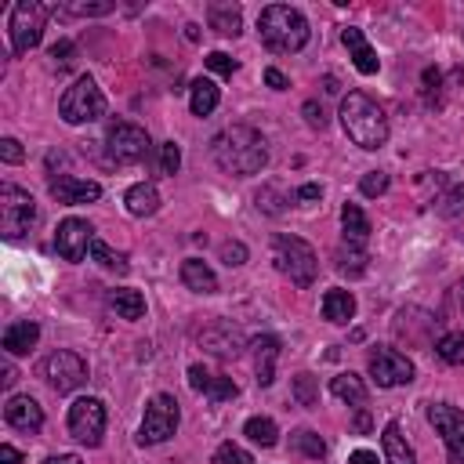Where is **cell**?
Masks as SVG:
<instances>
[{
    "label": "cell",
    "mask_w": 464,
    "mask_h": 464,
    "mask_svg": "<svg viewBox=\"0 0 464 464\" xmlns=\"http://www.w3.org/2000/svg\"><path fill=\"white\" fill-rule=\"evenodd\" d=\"M352 316H356V297H352V290L334 287V290L323 294V320H331V323H349Z\"/></svg>",
    "instance_id": "4316f807"
},
{
    "label": "cell",
    "mask_w": 464,
    "mask_h": 464,
    "mask_svg": "<svg viewBox=\"0 0 464 464\" xmlns=\"http://www.w3.org/2000/svg\"><path fill=\"white\" fill-rule=\"evenodd\" d=\"M331 392L341 399V403H349V406H367V399H370V392H367V385H363V378H356V374H338L334 381H331Z\"/></svg>",
    "instance_id": "f1b7e54d"
},
{
    "label": "cell",
    "mask_w": 464,
    "mask_h": 464,
    "mask_svg": "<svg viewBox=\"0 0 464 464\" xmlns=\"http://www.w3.org/2000/svg\"><path fill=\"white\" fill-rule=\"evenodd\" d=\"M186 37L189 41H200V26H186Z\"/></svg>",
    "instance_id": "9f6ffc18"
},
{
    "label": "cell",
    "mask_w": 464,
    "mask_h": 464,
    "mask_svg": "<svg viewBox=\"0 0 464 464\" xmlns=\"http://www.w3.org/2000/svg\"><path fill=\"white\" fill-rule=\"evenodd\" d=\"M109 305L116 308L120 320H141L145 316V297H141V290H131V287L109 290Z\"/></svg>",
    "instance_id": "f546056e"
},
{
    "label": "cell",
    "mask_w": 464,
    "mask_h": 464,
    "mask_svg": "<svg viewBox=\"0 0 464 464\" xmlns=\"http://www.w3.org/2000/svg\"><path fill=\"white\" fill-rule=\"evenodd\" d=\"M5 421L15 428V432H26V435H37L44 428V410L37 399L30 396H12L5 403Z\"/></svg>",
    "instance_id": "2e32d148"
},
{
    "label": "cell",
    "mask_w": 464,
    "mask_h": 464,
    "mask_svg": "<svg viewBox=\"0 0 464 464\" xmlns=\"http://www.w3.org/2000/svg\"><path fill=\"white\" fill-rule=\"evenodd\" d=\"M178 421H182V410H178V399L175 396H152V403L145 406V421H141V432H138V442L141 446H157V442H168L175 432H178Z\"/></svg>",
    "instance_id": "ba28073f"
},
{
    "label": "cell",
    "mask_w": 464,
    "mask_h": 464,
    "mask_svg": "<svg viewBox=\"0 0 464 464\" xmlns=\"http://www.w3.org/2000/svg\"><path fill=\"white\" fill-rule=\"evenodd\" d=\"M211 157H214V164H218L225 175L250 178V175H261V171H265L268 149H265L261 131H254L250 123H232V127H225L222 134H214Z\"/></svg>",
    "instance_id": "6da1fadb"
},
{
    "label": "cell",
    "mask_w": 464,
    "mask_h": 464,
    "mask_svg": "<svg viewBox=\"0 0 464 464\" xmlns=\"http://www.w3.org/2000/svg\"><path fill=\"white\" fill-rule=\"evenodd\" d=\"M0 460H5V464H23V453L5 442V446H0Z\"/></svg>",
    "instance_id": "f907efd6"
},
{
    "label": "cell",
    "mask_w": 464,
    "mask_h": 464,
    "mask_svg": "<svg viewBox=\"0 0 464 464\" xmlns=\"http://www.w3.org/2000/svg\"><path fill=\"white\" fill-rule=\"evenodd\" d=\"M19 381V374H15V367L12 363H5V378H0V385H5V388H12Z\"/></svg>",
    "instance_id": "db71d44e"
},
{
    "label": "cell",
    "mask_w": 464,
    "mask_h": 464,
    "mask_svg": "<svg viewBox=\"0 0 464 464\" xmlns=\"http://www.w3.org/2000/svg\"><path fill=\"white\" fill-rule=\"evenodd\" d=\"M182 283H186L189 290H196V294H218V276H214V268H211L207 261H200V258H186V261H182Z\"/></svg>",
    "instance_id": "44dd1931"
},
{
    "label": "cell",
    "mask_w": 464,
    "mask_h": 464,
    "mask_svg": "<svg viewBox=\"0 0 464 464\" xmlns=\"http://www.w3.org/2000/svg\"><path fill=\"white\" fill-rule=\"evenodd\" d=\"M44 464H84L77 453H59V457H48Z\"/></svg>",
    "instance_id": "f5cc1de1"
},
{
    "label": "cell",
    "mask_w": 464,
    "mask_h": 464,
    "mask_svg": "<svg viewBox=\"0 0 464 464\" xmlns=\"http://www.w3.org/2000/svg\"><path fill=\"white\" fill-rule=\"evenodd\" d=\"M214 464H254V457L236 442H222L214 453Z\"/></svg>",
    "instance_id": "f35d334b"
},
{
    "label": "cell",
    "mask_w": 464,
    "mask_h": 464,
    "mask_svg": "<svg viewBox=\"0 0 464 464\" xmlns=\"http://www.w3.org/2000/svg\"><path fill=\"white\" fill-rule=\"evenodd\" d=\"M51 59H55L59 66H69V62H73V44H69V41H59V44L51 48Z\"/></svg>",
    "instance_id": "7dc6e473"
},
{
    "label": "cell",
    "mask_w": 464,
    "mask_h": 464,
    "mask_svg": "<svg viewBox=\"0 0 464 464\" xmlns=\"http://www.w3.org/2000/svg\"><path fill=\"white\" fill-rule=\"evenodd\" d=\"M0 160H5V164H23L26 152H23V145L15 138H5V141H0Z\"/></svg>",
    "instance_id": "f6af8a7d"
},
{
    "label": "cell",
    "mask_w": 464,
    "mask_h": 464,
    "mask_svg": "<svg viewBox=\"0 0 464 464\" xmlns=\"http://www.w3.org/2000/svg\"><path fill=\"white\" fill-rule=\"evenodd\" d=\"M123 204H127V211L134 218H149V214L160 211V193H157V186H152V182H138V186L127 189Z\"/></svg>",
    "instance_id": "603a6c76"
},
{
    "label": "cell",
    "mask_w": 464,
    "mask_h": 464,
    "mask_svg": "<svg viewBox=\"0 0 464 464\" xmlns=\"http://www.w3.org/2000/svg\"><path fill=\"white\" fill-rule=\"evenodd\" d=\"M359 193L363 196H385L388 193V175L385 171H367L363 182H359Z\"/></svg>",
    "instance_id": "60d3db41"
},
{
    "label": "cell",
    "mask_w": 464,
    "mask_h": 464,
    "mask_svg": "<svg viewBox=\"0 0 464 464\" xmlns=\"http://www.w3.org/2000/svg\"><path fill=\"white\" fill-rule=\"evenodd\" d=\"M189 388L200 392V396H207L211 403H225V399H236L240 396V385L232 378H218V374H211L204 367H189Z\"/></svg>",
    "instance_id": "ac0fdd59"
},
{
    "label": "cell",
    "mask_w": 464,
    "mask_h": 464,
    "mask_svg": "<svg viewBox=\"0 0 464 464\" xmlns=\"http://www.w3.org/2000/svg\"><path fill=\"white\" fill-rule=\"evenodd\" d=\"M218 102H222V91H218L214 80L200 77V80L189 84V109H193V116H211L218 109Z\"/></svg>",
    "instance_id": "484cf974"
},
{
    "label": "cell",
    "mask_w": 464,
    "mask_h": 464,
    "mask_svg": "<svg viewBox=\"0 0 464 464\" xmlns=\"http://www.w3.org/2000/svg\"><path fill=\"white\" fill-rule=\"evenodd\" d=\"M435 356L450 367H464V334H442L435 341Z\"/></svg>",
    "instance_id": "e575fe53"
},
{
    "label": "cell",
    "mask_w": 464,
    "mask_h": 464,
    "mask_svg": "<svg viewBox=\"0 0 464 464\" xmlns=\"http://www.w3.org/2000/svg\"><path fill=\"white\" fill-rule=\"evenodd\" d=\"M258 33H261V44L276 55H294L308 44V19L297 12V8H287V5H268L261 15H258Z\"/></svg>",
    "instance_id": "3957f363"
},
{
    "label": "cell",
    "mask_w": 464,
    "mask_h": 464,
    "mask_svg": "<svg viewBox=\"0 0 464 464\" xmlns=\"http://www.w3.org/2000/svg\"><path fill=\"white\" fill-rule=\"evenodd\" d=\"M381 446H385V460L388 464H417V457H414V450H410V442H406V435H403V428L396 421L385 424Z\"/></svg>",
    "instance_id": "cb8c5ba5"
},
{
    "label": "cell",
    "mask_w": 464,
    "mask_h": 464,
    "mask_svg": "<svg viewBox=\"0 0 464 464\" xmlns=\"http://www.w3.org/2000/svg\"><path fill=\"white\" fill-rule=\"evenodd\" d=\"M341 41H345V48L352 51V62H356V69H359L363 77H374V73L381 69V59H378V51L367 44L363 30L349 26V30H341Z\"/></svg>",
    "instance_id": "ffe728a7"
},
{
    "label": "cell",
    "mask_w": 464,
    "mask_h": 464,
    "mask_svg": "<svg viewBox=\"0 0 464 464\" xmlns=\"http://www.w3.org/2000/svg\"><path fill=\"white\" fill-rule=\"evenodd\" d=\"M37 341H41V327H37L33 320L12 323V327L5 331V352H8V356H30Z\"/></svg>",
    "instance_id": "7402d4cb"
},
{
    "label": "cell",
    "mask_w": 464,
    "mask_h": 464,
    "mask_svg": "<svg viewBox=\"0 0 464 464\" xmlns=\"http://www.w3.org/2000/svg\"><path fill=\"white\" fill-rule=\"evenodd\" d=\"M105 152L113 164H141L149 157V134L138 123L116 120L105 131Z\"/></svg>",
    "instance_id": "9c48e42d"
},
{
    "label": "cell",
    "mask_w": 464,
    "mask_h": 464,
    "mask_svg": "<svg viewBox=\"0 0 464 464\" xmlns=\"http://www.w3.org/2000/svg\"><path fill=\"white\" fill-rule=\"evenodd\" d=\"M207 23H211V30L218 37H240L243 12H240V5H211L207 8Z\"/></svg>",
    "instance_id": "d4e9b609"
},
{
    "label": "cell",
    "mask_w": 464,
    "mask_h": 464,
    "mask_svg": "<svg viewBox=\"0 0 464 464\" xmlns=\"http://www.w3.org/2000/svg\"><path fill=\"white\" fill-rule=\"evenodd\" d=\"M272 261H276V268H279L294 287H313L316 276H320V258H316V250L308 247L301 236L279 232V236L272 240Z\"/></svg>",
    "instance_id": "277c9868"
},
{
    "label": "cell",
    "mask_w": 464,
    "mask_h": 464,
    "mask_svg": "<svg viewBox=\"0 0 464 464\" xmlns=\"http://www.w3.org/2000/svg\"><path fill=\"white\" fill-rule=\"evenodd\" d=\"M265 84H268L272 91H287V87H290V80H287V77H283L276 66H268V69H265Z\"/></svg>",
    "instance_id": "c3c4849f"
},
{
    "label": "cell",
    "mask_w": 464,
    "mask_h": 464,
    "mask_svg": "<svg viewBox=\"0 0 464 464\" xmlns=\"http://www.w3.org/2000/svg\"><path fill=\"white\" fill-rule=\"evenodd\" d=\"M341 127H345V134L352 138V145H359V149H381L385 141H388V116H385V109L370 98V95H363V91H349L345 98H341Z\"/></svg>",
    "instance_id": "7a4b0ae2"
},
{
    "label": "cell",
    "mask_w": 464,
    "mask_h": 464,
    "mask_svg": "<svg viewBox=\"0 0 464 464\" xmlns=\"http://www.w3.org/2000/svg\"><path fill=\"white\" fill-rule=\"evenodd\" d=\"M428 421H432V428L442 435L450 457H453L457 464H464V414H460L457 406H450V403H432V406H428Z\"/></svg>",
    "instance_id": "4fadbf2b"
},
{
    "label": "cell",
    "mask_w": 464,
    "mask_h": 464,
    "mask_svg": "<svg viewBox=\"0 0 464 464\" xmlns=\"http://www.w3.org/2000/svg\"><path fill=\"white\" fill-rule=\"evenodd\" d=\"M334 261H338V272L341 276H363L367 272V250L363 247H338V254H334Z\"/></svg>",
    "instance_id": "d6a6232c"
},
{
    "label": "cell",
    "mask_w": 464,
    "mask_h": 464,
    "mask_svg": "<svg viewBox=\"0 0 464 464\" xmlns=\"http://www.w3.org/2000/svg\"><path fill=\"white\" fill-rule=\"evenodd\" d=\"M113 5L109 0H98V5H62L55 8V15H80V19H91V15H109Z\"/></svg>",
    "instance_id": "74e56055"
},
{
    "label": "cell",
    "mask_w": 464,
    "mask_h": 464,
    "mask_svg": "<svg viewBox=\"0 0 464 464\" xmlns=\"http://www.w3.org/2000/svg\"><path fill=\"white\" fill-rule=\"evenodd\" d=\"M243 435H247L250 442L265 446V450L279 442V432H276V421H272V417H250V421L243 424Z\"/></svg>",
    "instance_id": "4dcf8cb0"
},
{
    "label": "cell",
    "mask_w": 464,
    "mask_h": 464,
    "mask_svg": "<svg viewBox=\"0 0 464 464\" xmlns=\"http://www.w3.org/2000/svg\"><path fill=\"white\" fill-rule=\"evenodd\" d=\"M435 211H439L442 218H457V214H464V186H453L446 196H439V200H435Z\"/></svg>",
    "instance_id": "8d00e7d4"
},
{
    "label": "cell",
    "mask_w": 464,
    "mask_h": 464,
    "mask_svg": "<svg viewBox=\"0 0 464 464\" xmlns=\"http://www.w3.org/2000/svg\"><path fill=\"white\" fill-rule=\"evenodd\" d=\"M222 261L232 268V265H243L247 261V247L240 243V240H229V243H222Z\"/></svg>",
    "instance_id": "ee69618b"
},
{
    "label": "cell",
    "mask_w": 464,
    "mask_h": 464,
    "mask_svg": "<svg viewBox=\"0 0 464 464\" xmlns=\"http://www.w3.org/2000/svg\"><path fill=\"white\" fill-rule=\"evenodd\" d=\"M200 345L211 356H218V359H236L243 352V334H240V327L218 320V323H211V327L200 331Z\"/></svg>",
    "instance_id": "9a60e30c"
},
{
    "label": "cell",
    "mask_w": 464,
    "mask_h": 464,
    "mask_svg": "<svg viewBox=\"0 0 464 464\" xmlns=\"http://www.w3.org/2000/svg\"><path fill=\"white\" fill-rule=\"evenodd\" d=\"M59 116H62L66 123H73V127L105 116V95H102V87L95 84V77H80V80L62 95Z\"/></svg>",
    "instance_id": "5b68a950"
},
{
    "label": "cell",
    "mask_w": 464,
    "mask_h": 464,
    "mask_svg": "<svg viewBox=\"0 0 464 464\" xmlns=\"http://www.w3.org/2000/svg\"><path fill=\"white\" fill-rule=\"evenodd\" d=\"M91 243H95V229H91V222H84V218H66V222L59 225V232H55V247H59V254H62L66 261H80Z\"/></svg>",
    "instance_id": "5bb4252c"
},
{
    "label": "cell",
    "mask_w": 464,
    "mask_h": 464,
    "mask_svg": "<svg viewBox=\"0 0 464 464\" xmlns=\"http://www.w3.org/2000/svg\"><path fill=\"white\" fill-rule=\"evenodd\" d=\"M349 464H378V453H370V450H356V453L349 457Z\"/></svg>",
    "instance_id": "816d5d0a"
},
{
    "label": "cell",
    "mask_w": 464,
    "mask_h": 464,
    "mask_svg": "<svg viewBox=\"0 0 464 464\" xmlns=\"http://www.w3.org/2000/svg\"><path fill=\"white\" fill-rule=\"evenodd\" d=\"M254 200H258V211H265V214H283V200H279V189H276V186H265Z\"/></svg>",
    "instance_id": "7bdbcfd3"
},
{
    "label": "cell",
    "mask_w": 464,
    "mask_h": 464,
    "mask_svg": "<svg viewBox=\"0 0 464 464\" xmlns=\"http://www.w3.org/2000/svg\"><path fill=\"white\" fill-rule=\"evenodd\" d=\"M294 399H297V406H316L320 403V381H316V374H297L294 378Z\"/></svg>",
    "instance_id": "d590c367"
},
{
    "label": "cell",
    "mask_w": 464,
    "mask_h": 464,
    "mask_svg": "<svg viewBox=\"0 0 464 464\" xmlns=\"http://www.w3.org/2000/svg\"><path fill=\"white\" fill-rule=\"evenodd\" d=\"M250 352H254V374H258V385L268 388L276 381V359H279V338L272 334H261L250 341Z\"/></svg>",
    "instance_id": "d6986e66"
},
{
    "label": "cell",
    "mask_w": 464,
    "mask_h": 464,
    "mask_svg": "<svg viewBox=\"0 0 464 464\" xmlns=\"http://www.w3.org/2000/svg\"><path fill=\"white\" fill-rule=\"evenodd\" d=\"M69 435L84 446H102L105 435V403L95 396H84L69 406Z\"/></svg>",
    "instance_id": "8fae6325"
},
{
    "label": "cell",
    "mask_w": 464,
    "mask_h": 464,
    "mask_svg": "<svg viewBox=\"0 0 464 464\" xmlns=\"http://www.w3.org/2000/svg\"><path fill=\"white\" fill-rule=\"evenodd\" d=\"M356 432H370V414H367V410L356 417Z\"/></svg>",
    "instance_id": "11a10c76"
},
{
    "label": "cell",
    "mask_w": 464,
    "mask_h": 464,
    "mask_svg": "<svg viewBox=\"0 0 464 464\" xmlns=\"http://www.w3.org/2000/svg\"><path fill=\"white\" fill-rule=\"evenodd\" d=\"M51 196L66 207H77V204H95L102 196V186L98 182H87V178H73V175H62V178H51Z\"/></svg>",
    "instance_id": "e0dca14e"
},
{
    "label": "cell",
    "mask_w": 464,
    "mask_h": 464,
    "mask_svg": "<svg viewBox=\"0 0 464 464\" xmlns=\"http://www.w3.org/2000/svg\"><path fill=\"white\" fill-rule=\"evenodd\" d=\"M37 222V200L19 189V186H5L0 189V232L5 240H23Z\"/></svg>",
    "instance_id": "8992f818"
},
{
    "label": "cell",
    "mask_w": 464,
    "mask_h": 464,
    "mask_svg": "<svg viewBox=\"0 0 464 464\" xmlns=\"http://www.w3.org/2000/svg\"><path fill=\"white\" fill-rule=\"evenodd\" d=\"M55 8L48 5H37V0H19L12 8V51L15 55H30L41 37H44V23Z\"/></svg>",
    "instance_id": "52a82bcc"
},
{
    "label": "cell",
    "mask_w": 464,
    "mask_h": 464,
    "mask_svg": "<svg viewBox=\"0 0 464 464\" xmlns=\"http://www.w3.org/2000/svg\"><path fill=\"white\" fill-rule=\"evenodd\" d=\"M204 62H207V69L218 73V77H232V73L240 69V62H236L232 55H225V51H211Z\"/></svg>",
    "instance_id": "ab89813d"
},
{
    "label": "cell",
    "mask_w": 464,
    "mask_h": 464,
    "mask_svg": "<svg viewBox=\"0 0 464 464\" xmlns=\"http://www.w3.org/2000/svg\"><path fill=\"white\" fill-rule=\"evenodd\" d=\"M305 120H308V127H313V131H323V127H327V113H323V105L305 102Z\"/></svg>",
    "instance_id": "bcb514c9"
},
{
    "label": "cell",
    "mask_w": 464,
    "mask_h": 464,
    "mask_svg": "<svg viewBox=\"0 0 464 464\" xmlns=\"http://www.w3.org/2000/svg\"><path fill=\"white\" fill-rule=\"evenodd\" d=\"M341 229H345V243H352V247H363L370 240V218L356 204L341 207Z\"/></svg>",
    "instance_id": "83f0119b"
},
{
    "label": "cell",
    "mask_w": 464,
    "mask_h": 464,
    "mask_svg": "<svg viewBox=\"0 0 464 464\" xmlns=\"http://www.w3.org/2000/svg\"><path fill=\"white\" fill-rule=\"evenodd\" d=\"M41 378H44L59 396H69V392H77V388L87 381V363H84L77 352H69V349H55V352L41 363Z\"/></svg>",
    "instance_id": "30bf717a"
},
{
    "label": "cell",
    "mask_w": 464,
    "mask_h": 464,
    "mask_svg": "<svg viewBox=\"0 0 464 464\" xmlns=\"http://www.w3.org/2000/svg\"><path fill=\"white\" fill-rule=\"evenodd\" d=\"M160 168H164V175H178V168H182V149H178L175 141H164V145H160Z\"/></svg>",
    "instance_id": "b9f144b4"
},
{
    "label": "cell",
    "mask_w": 464,
    "mask_h": 464,
    "mask_svg": "<svg viewBox=\"0 0 464 464\" xmlns=\"http://www.w3.org/2000/svg\"><path fill=\"white\" fill-rule=\"evenodd\" d=\"M320 196H323V189H320L316 182H308V186L297 189V200H301V204H313V200H320Z\"/></svg>",
    "instance_id": "681fc988"
},
{
    "label": "cell",
    "mask_w": 464,
    "mask_h": 464,
    "mask_svg": "<svg viewBox=\"0 0 464 464\" xmlns=\"http://www.w3.org/2000/svg\"><path fill=\"white\" fill-rule=\"evenodd\" d=\"M370 378L378 388H399L414 381V363L396 349H374L370 352Z\"/></svg>",
    "instance_id": "7c38bea8"
},
{
    "label": "cell",
    "mask_w": 464,
    "mask_h": 464,
    "mask_svg": "<svg viewBox=\"0 0 464 464\" xmlns=\"http://www.w3.org/2000/svg\"><path fill=\"white\" fill-rule=\"evenodd\" d=\"M91 258L102 265V268H109V272H116V276H127V254H120V250H113L109 243H102V240H95L91 243Z\"/></svg>",
    "instance_id": "1f68e13d"
},
{
    "label": "cell",
    "mask_w": 464,
    "mask_h": 464,
    "mask_svg": "<svg viewBox=\"0 0 464 464\" xmlns=\"http://www.w3.org/2000/svg\"><path fill=\"white\" fill-rule=\"evenodd\" d=\"M290 446H294L297 453H305V457H313V460H323V457H327V442H323L316 432H308V428H297V432L290 435Z\"/></svg>",
    "instance_id": "836d02e7"
}]
</instances>
